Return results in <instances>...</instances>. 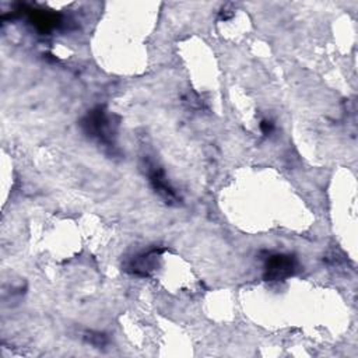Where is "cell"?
Instances as JSON below:
<instances>
[{
  "instance_id": "obj_1",
  "label": "cell",
  "mask_w": 358,
  "mask_h": 358,
  "mask_svg": "<svg viewBox=\"0 0 358 358\" xmlns=\"http://www.w3.org/2000/svg\"><path fill=\"white\" fill-rule=\"evenodd\" d=\"M83 129L91 137L98 138L105 144H110L112 141V127L109 124V119L103 110V108L98 106L91 110L83 120Z\"/></svg>"
},
{
  "instance_id": "obj_2",
  "label": "cell",
  "mask_w": 358,
  "mask_h": 358,
  "mask_svg": "<svg viewBox=\"0 0 358 358\" xmlns=\"http://www.w3.org/2000/svg\"><path fill=\"white\" fill-rule=\"evenodd\" d=\"M296 260L289 255H271L266 263L267 280H284L296 270Z\"/></svg>"
},
{
  "instance_id": "obj_3",
  "label": "cell",
  "mask_w": 358,
  "mask_h": 358,
  "mask_svg": "<svg viewBox=\"0 0 358 358\" xmlns=\"http://www.w3.org/2000/svg\"><path fill=\"white\" fill-rule=\"evenodd\" d=\"M148 178H150V182H151L152 187L166 201H176L178 200V194L175 193V190L172 189V186L166 180L165 173H164V171L159 166H157L154 164H148Z\"/></svg>"
},
{
  "instance_id": "obj_4",
  "label": "cell",
  "mask_w": 358,
  "mask_h": 358,
  "mask_svg": "<svg viewBox=\"0 0 358 358\" xmlns=\"http://www.w3.org/2000/svg\"><path fill=\"white\" fill-rule=\"evenodd\" d=\"M260 127H262V130H263L264 134H268V133L273 130V123L268 122V120H263L262 124H260Z\"/></svg>"
}]
</instances>
